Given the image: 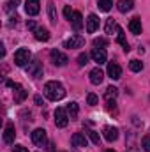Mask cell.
Returning a JSON list of instances; mask_svg holds the SVG:
<instances>
[{"mask_svg":"<svg viewBox=\"0 0 150 152\" xmlns=\"http://www.w3.org/2000/svg\"><path fill=\"white\" fill-rule=\"evenodd\" d=\"M44 94L50 101H60L66 97V88L60 81H48L44 85Z\"/></svg>","mask_w":150,"mask_h":152,"instance_id":"cell-1","label":"cell"},{"mask_svg":"<svg viewBox=\"0 0 150 152\" xmlns=\"http://www.w3.org/2000/svg\"><path fill=\"white\" fill-rule=\"evenodd\" d=\"M28 58H30V51H28L27 48H20V50L14 53V64L20 66V67L27 66V64H28Z\"/></svg>","mask_w":150,"mask_h":152,"instance_id":"cell-2","label":"cell"},{"mask_svg":"<svg viewBox=\"0 0 150 152\" xmlns=\"http://www.w3.org/2000/svg\"><path fill=\"white\" fill-rule=\"evenodd\" d=\"M55 124H57V127H66L69 124L67 110H64V108H57L55 110Z\"/></svg>","mask_w":150,"mask_h":152,"instance_id":"cell-3","label":"cell"},{"mask_svg":"<svg viewBox=\"0 0 150 152\" xmlns=\"http://www.w3.org/2000/svg\"><path fill=\"white\" fill-rule=\"evenodd\" d=\"M50 57H51V62H53L55 66H58V67H64V66L69 62L67 55H64V53H62V51H58V50H51Z\"/></svg>","mask_w":150,"mask_h":152,"instance_id":"cell-4","label":"cell"},{"mask_svg":"<svg viewBox=\"0 0 150 152\" xmlns=\"http://www.w3.org/2000/svg\"><path fill=\"white\" fill-rule=\"evenodd\" d=\"M32 142L37 145V147H44L46 145V142H48V138H46V131L44 129H34L32 131Z\"/></svg>","mask_w":150,"mask_h":152,"instance_id":"cell-5","label":"cell"},{"mask_svg":"<svg viewBox=\"0 0 150 152\" xmlns=\"http://www.w3.org/2000/svg\"><path fill=\"white\" fill-rule=\"evenodd\" d=\"M90 57H92V60L97 62L99 66H101V64H106V60H108V55H106V50H104V48H94L92 53H90Z\"/></svg>","mask_w":150,"mask_h":152,"instance_id":"cell-6","label":"cell"},{"mask_svg":"<svg viewBox=\"0 0 150 152\" xmlns=\"http://www.w3.org/2000/svg\"><path fill=\"white\" fill-rule=\"evenodd\" d=\"M85 44V39L81 36H71L67 41H64V48L67 50H74V48H81Z\"/></svg>","mask_w":150,"mask_h":152,"instance_id":"cell-7","label":"cell"},{"mask_svg":"<svg viewBox=\"0 0 150 152\" xmlns=\"http://www.w3.org/2000/svg\"><path fill=\"white\" fill-rule=\"evenodd\" d=\"M27 73H28L30 76H34V78H41V75H42V66H41V62H39V60L28 62V66H27Z\"/></svg>","mask_w":150,"mask_h":152,"instance_id":"cell-8","label":"cell"},{"mask_svg":"<svg viewBox=\"0 0 150 152\" xmlns=\"http://www.w3.org/2000/svg\"><path fill=\"white\" fill-rule=\"evenodd\" d=\"M25 11H27V14H30V16L39 14V11H41V2H39V0H27V2H25Z\"/></svg>","mask_w":150,"mask_h":152,"instance_id":"cell-9","label":"cell"},{"mask_svg":"<svg viewBox=\"0 0 150 152\" xmlns=\"http://www.w3.org/2000/svg\"><path fill=\"white\" fill-rule=\"evenodd\" d=\"M14 138H16V129H14V124H7L5 129H4V142L5 143H14Z\"/></svg>","mask_w":150,"mask_h":152,"instance_id":"cell-10","label":"cell"},{"mask_svg":"<svg viewBox=\"0 0 150 152\" xmlns=\"http://www.w3.org/2000/svg\"><path fill=\"white\" fill-rule=\"evenodd\" d=\"M103 134H104V140H106V142L113 143V142L118 138V129L113 127V126H106V127L103 129Z\"/></svg>","mask_w":150,"mask_h":152,"instance_id":"cell-11","label":"cell"},{"mask_svg":"<svg viewBox=\"0 0 150 152\" xmlns=\"http://www.w3.org/2000/svg\"><path fill=\"white\" fill-rule=\"evenodd\" d=\"M108 76L111 80H120L122 78V67L117 62H110L108 64Z\"/></svg>","mask_w":150,"mask_h":152,"instance_id":"cell-12","label":"cell"},{"mask_svg":"<svg viewBox=\"0 0 150 152\" xmlns=\"http://www.w3.org/2000/svg\"><path fill=\"white\" fill-rule=\"evenodd\" d=\"M97 28H99V18H97L95 14H90V16L87 18V32H88V34H94Z\"/></svg>","mask_w":150,"mask_h":152,"instance_id":"cell-13","label":"cell"},{"mask_svg":"<svg viewBox=\"0 0 150 152\" xmlns=\"http://www.w3.org/2000/svg\"><path fill=\"white\" fill-rule=\"evenodd\" d=\"M129 30L134 34V36H140L141 34V30H143V27H141V20L136 16V18H133L131 21H129Z\"/></svg>","mask_w":150,"mask_h":152,"instance_id":"cell-14","label":"cell"},{"mask_svg":"<svg viewBox=\"0 0 150 152\" xmlns=\"http://www.w3.org/2000/svg\"><path fill=\"white\" fill-rule=\"evenodd\" d=\"M103 80H104V73H103L99 67H95V69L90 71V81H92L94 85H101Z\"/></svg>","mask_w":150,"mask_h":152,"instance_id":"cell-15","label":"cell"},{"mask_svg":"<svg viewBox=\"0 0 150 152\" xmlns=\"http://www.w3.org/2000/svg\"><path fill=\"white\" fill-rule=\"evenodd\" d=\"M71 25H73V30H74V32H79V30L83 28V18H81V12L76 11L74 14H73V18H71Z\"/></svg>","mask_w":150,"mask_h":152,"instance_id":"cell-16","label":"cell"},{"mask_svg":"<svg viewBox=\"0 0 150 152\" xmlns=\"http://www.w3.org/2000/svg\"><path fill=\"white\" fill-rule=\"evenodd\" d=\"M14 88H16V90H14V103H23L25 97H27V90H25L21 85H18V83H16Z\"/></svg>","mask_w":150,"mask_h":152,"instance_id":"cell-17","label":"cell"},{"mask_svg":"<svg viewBox=\"0 0 150 152\" xmlns=\"http://www.w3.org/2000/svg\"><path fill=\"white\" fill-rule=\"evenodd\" d=\"M133 7H134V0H118L117 4V9L120 12H129Z\"/></svg>","mask_w":150,"mask_h":152,"instance_id":"cell-18","label":"cell"},{"mask_svg":"<svg viewBox=\"0 0 150 152\" xmlns=\"http://www.w3.org/2000/svg\"><path fill=\"white\" fill-rule=\"evenodd\" d=\"M71 142H73V145L74 147H87V138H85V134H81V133H74L73 134V138H71Z\"/></svg>","mask_w":150,"mask_h":152,"instance_id":"cell-19","label":"cell"},{"mask_svg":"<svg viewBox=\"0 0 150 152\" xmlns=\"http://www.w3.org/2000/svg\"><path fill=\"white\" fill-rule=\"evenodd\" d=\"M34 37L37 39V41L46 42V41H50V32H48L46 28H42V27H37V28L34 30Z\"/></svg>","mask_w":150,"mask_h":152,"instance_id":"cell-20","label":"cell"},{"mask_svg":"<svg viewBox=\"0 0 150 152\" xmlns=\"http://www.w3.org/2000/svg\"><path fill=\"white\" fill-rule=\"evenodd\" d=\"M48 16H50V21L53 25H57V12H55V4L50 0L48 2Z\"/></svg>","mask_w":150,"mask_h":152,"instance_id":"cell-21","label":"cell"},{"mask_svg":"<svg viewBox=\"0 0 150 152\" xmlns=\"http://www.w3.org/2000/svg\"><path fill=\"white\" fill-rule=\"evenodd\" d=\"M117 96H118V88H117V87H108L106 92H104V99H106V101H111V99L115 101Z\"/></svg>","mask_w":150,"mask_h":152,"instance_id":"cell-22","label":"cell"},{"mask_svg":"<svg viewBox=\"0 0 150 152\" xmlns=\"http://www.w3.org/2000/svg\"><path fill=\"white\" fill-rule=\"evenodd\" d=\"M117 34H118V36H117V41H118V42L124 46V50H125V51H129V44H127V41H125V36H124V30H122L120 27L117 28Z\"/></svg>","mask_w":150,"mask_h":152,"instance_id":"cell-23","label":"cell"},{"mask_svg":"<svg viewBox=\"0 0 150 152\" xmlns=\"http://www.w3.org/2000/svg\"><path fill=\"white\" fill-rule=\"evenodd\" d=\"M129 69H131L133 73H140V71L143 69V62H140L138 58H133V60L129 62Z\"/></svg>","mask_w":150,"mask_h":152,"instance_id":"cell-24","label":"cell"},{"mask_svg":"<svg viewBox=\"0 0 150 152\" xmlns=\"http://www.w3.org/2000/svg\"><path fill=\"white\" fill-rule=\"evenodd\" d=\"M78 112H79L78 103H69L67 104V115H69V118H76L78 117Z\"/></svg>","mask_w":150,"mask_h":152,"instance_id":"cell-25","label":"cell"},{"mask_svg":"<svg viewBox=\"0 0 150 152\" xmlns=\"http://www.w3.org/2000/svg\"><path fill=\"white\" fill-rule=\"evenodd\" d=\"M111 5H113L111 0H99V9L104 11V12H108V11L111 9Z\"/></svg>","mask_w":150,"mask_h":152,"instance_id":"cell-26","label":"cell"},{"mask_svg":"<svg viewBox=\"0 0 150 152\" xmlns=\"http://www.w3.org/2000/svg\"><path fill=\"white\" fill-rule=\"evenodd\" d=\"M117 28H118V27H117L115 20H113V18H110V20L106 21V28H104V30H106V34H113V30H117Z\"/></svg>","mask_w":150,"mask_h":152,"instance_id":"cell-27","label":"cell"},{"mask_svg":"<svg viewBox=\"0 0 150 152\" xmlns=\"http://www.w3.org/2000/svg\"><path fill=\"white\" fill-rule=\"evenodd\" d=\"M87 103H88L90 106H95V104L99 103V97H97V96H95L94 92H90V94L87 96Z\"/></svg>","mask_w":150,"mask_h":152,"instance_id":"cell-28","label":"cell"},{"mask_svg":"<svg viewBox=\"0 0 150 152\" xmlns=\"http://www.w3.org/2000/svg\"><path fill=\"white\" fill-rule=\"evenodd\" d=\"M87 134L90 136V140H92V142H94L95 145H99V143H101V138H99V134H97L95 131H92V129H88V131H87Z\"/></svg>","mask_w":150,"mask_h":152,"instance_id":"cell-29","label":"cell"},{"mask_svg":"<svg viewBox=\"0 0 150 152\" xmlns=\"http://www.w3.org/2000/svg\"><path fill=\"white\" fill-rule=\"evenodd\" d=\"M87 64H88V55H87V53H79V55H78V66L83 67V66H87Z\"/></svg>","mask_w":150,"mask_h":152,"instance_id":"cell-30","label":"cell"},{"mask_svg":"<svg viewBox=\"0 0 150 152\" xmlns=\"http://www.w3.org/2000/svg\"><path fill=\"white\" fill-rule=\"evenodd\" d=\"M94 46L95 48H104V46H108V41L104 37H97V39H94Z\"/></svg>","mask_w":150,"mask_h":152,"instance_id":"cell-31","label":"cell"},{"mask_svg":"<svg viewBox=\"0 0 150 152\" xmlns=\"http://www.w3.org/2000/svg\"><path fill=\"white\" fill-rule=\"evenodd\" d=\"M141 147H143V151L145 152H150V134L143 136V140H141Z\"/></svg>","mask_w":150,"mask_h":152,"instance_id":"cell-32","label":"cell"},{"mask_svg":"<svg viewBox=\"0 0 150 152\" xmlns=\"http://www.w3.org/2000/svg\"><path fill=\"white\" fill-rule=\"evenodd\" d=\"M73 14H74V12L71 11V7H69V5H66V7H64V16H66V18H67L69 21H71V18H73Z\"/></svg>","mask_w":150,"mask_h":152,"instance_id":"cell-33","label":"cell"},{"mask_svg":"<svg viewBox=\"0 0 150 152\" xmlns=\"http://www.w3.org/2000/svg\"><path fill=\"white\" fill-rule=\"evenodd\" d=\"M27 27H28L30 30H36V28H37V25H36L34 20H28V21H27Z\"/></svg>","mask_w":150,"mask_h":152,"instance_id":"cell-34","label":"cell"},{"mask_svg":"<svg viewBox=\"0 0 150 152\" xmlns=\"http://www.w3.org/2000/svg\"><path fill=\"white\" fill-rule=\"evenodd\" d=\"M12 151H14V152H28L25 147H21V145H16V147H12Z\"/></svg>","mask_w":150,"mask_h":152,"instance_id":"cell-35","label":"cell"},{"mask_svg":"<svg viewBox=\"0 0 150 152\" xmlns=\"http://www.w3.org/2000/svg\"><path fill=\"white\" fill-rule=\"evenodd\" d=\"M34 101H36V104L42 106V99H41V96H36V97H34Z\"/></svg>","mask_w":150,"mask_h":152,"instance_id":"cell-36","label":"cell"},{"mask_svg":"<svg viewBox=\"0 0 150 152\" xmlns=\"http://www.w3.org/2000/svg\"><path fill=\"white\" fill-rule=\"evenodd\" d=\"M20 2L21 0H9V5H14L16 7V5H20Z\"/></svg>","mask_w":150,"mask_h":152,"instance_id":"cell-37","label":"cell"},{"mask_svg":"<svg viewBox=\"0 0 150 152\" xmlns=\"http://www.w3.org/2000/svg\"><path fill=\"white\" fill-rule=\"evenodd\" d=\"M106 152H115V151H106Z\"/></svg>","mask_w":150,"mask_h":152,"instance_id":"cell-38","label":"cell"}]
</instances>
